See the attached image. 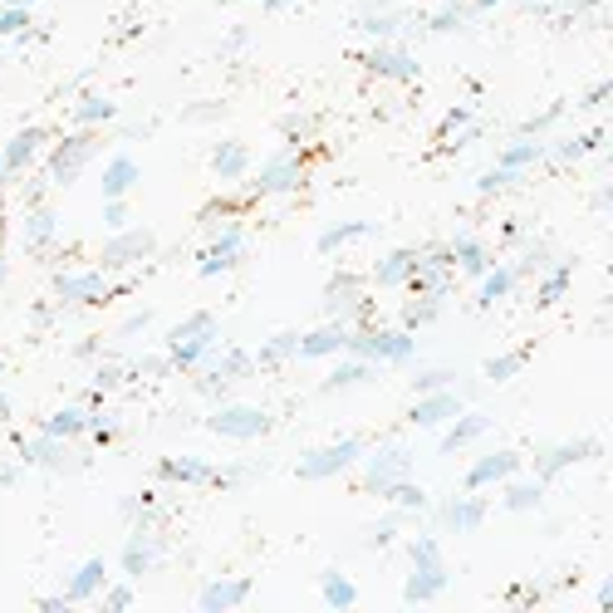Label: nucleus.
<instances>
[{
  "label": "nucleus",
  "instance_id": "6e6d98bb",
  "mask_svg": "<svg viewBox=\"0 0 613 613\" xmlns=\"http://www.w3.org/2000/svg\"><path fill=\"white\" fill-rule=\"evenodd\" d=\"M584 104H589V108H603V104H609V84H594L589 94H584Z\"/></svg>",
  "mask_w": 613,
  "mask_h": 613
},
{
  "label": "nucleus",
  "instance_id": "5701e85b",
  "mask_svg": "<svg viewBox=\"0 0 613 613\" xmlns=\"http://www.w3.org/2000/svg\"><path fill=\"white\" fill-rule=\"evenodd\" d=\"M108 584V560L104 555H94V560H84L74 570V579H69V594L64 599L69 603H84V599H98V589Z\"/></svg>",
  "mask_w": 613,
  "mask_h": 613
},
{
  "label": "nucleus",
  "instance_id": "7ed1b4c3",
  "mask_svg": "<svg viewBox=\"0 0 613 613\" xmlns=\"http://www.w3.org/2000/svg\"><path fill=\"white\" fill-rule=\"evenodd\" d=\"M299 182H305V162L295 158V152H270V158L260 162V172H255V197H290V191H299Z\"/></svg>",
  "mask_w": 613,
  "mask_h": 613
},
{
  "label": "nucleus",
  "instance_id": "4468645a",
  "mask_svg": "<svg viewBox=\"0 0 613 613\" xmlns=\"http://www.w3.org/2000/svg\"><path fill=\"white\" fill-rule=\"evenodd\" d=\"M486 432H491V417H486V413H466V407H462V413H456L452 423H446V437L437 442V452H442V456H452V452L471 446L476 437H486Z\"/></svg>",
  "mask_w": 613,
  "mask_h": 613
},
{
  "label": "nucleus",
  "instance_id": "79ce46f5",
  "mask_svg": "<svg viewBox=\"0 0 613 613\" xmlns=\"http://www.w3.org/2000/svg\"><path fill=\"white\" fill-rule=\"evenodd\" d=\"M603 143V133L594 128V133H579V138H564L560 148H555V162H574V158H584V152H594Z\"/></svg>",
  "mask_w": 613,
  "mask_h": 613
},
{
  "label": "nucleus",
  "instance_id": "69168bd1",
  "mask_svg": "<svg viewBox=\"0 0 613 613\" xmlns=\"http://www.w3.org/2000/svg\"><path fill=\"white\" fill-rule=\"evenodd\" d=\"M0 373H5V363H0Z\"/></svg>",
  "mask_w": 613,
  "mask_h": 613
},
{
  "label": "nucleus",
  "instance_id": "a211bd4d",
  "mask_svg": "<svg viewBox=\"0 0 613 613\" xmlns=\"http://www.w3.org/2000/svg\"><path fill=\"white\" fill-rule=\"evenodd\" d=\"M212 172H216V177H226V182H241V177H251V172H255V158H251V148H245V143H236V138L216 143V148H212Z\"/></svg>",
  "mask_w": 613,
  "mask_h": 613
},
{
  "label": "nucleus",
  "instance_id": "37998d69",
  "mask_svg": "<svg viewBox=\"0 0 613 613\" xmlns=\"http://www.w3.org/2000/svg\"><path fill=\"white\" fill-rule=\"evenodd\" d=\"M118 108H113V98H104V94H84L79 98V123H108Z\"/></svg>",
  "mask_w": 613,
  "mask_h": 613
},
{
  "label": "nucleus",
  "instance_id": "052dcab7",
  "mask_svg": "<svg viewBox=\"0 0 613 613\" xmlns=\"http://www.w3.org/2000/svg\"><path fill=\"white\" fill-rule=\"evenodd\" d=\"M0 486H15V471H0Z\"/></svg>",
  "mask_w": 613,
  "mask_h": 613
},
{
  "label": "nucleus",
  "instance_id": "e433bc0d",
  "mask_svg": "<svg viewBox=\"0 0 613 613\" xmlns=\"http://www.w3.org/2000/svg\"><path fill=\"white\" fill-rule=\"evenodd\" d=\"M25 462H40V466H50V471H64V466H69V456H64L59 437H40V442L25 446Z\"/></svg>",
  "mask_w": 613,
  "mask_h": 613
},
{
  "label": "nucleus",
  "instance_id": "ddd939ff",
  "mask_svg": "<svg viewBox=\"0 0 613 613\" xmlns=\"http://www.w3.org/2000/svg\"><path fill=\"white\" fill-rule=\"evenodd\" d=\"M54 295L74 299V305H98V299L113 295V285H104L98 270H79V275H59V280H54Z\"/></svg>",
  "mask_w": 613,
  "mask_h": 613
},
{
  "label": "nucleus",
  "instance_id": "2f4dec72",
  "mask_svg": "<svg viewBox=\"0 0 613 613\" xmlns=\"http://www.w3.org/2000/svg\"><path fill=\"white\" fill-rule=\"evenodd\" d=\"M359 236H373V226L369 221H334V226H324L319 231V255H334V251H344L349 241H359Z\"/></svg>",
  "mask_w": 613,
  "mask_h": 613
},
{
  "label": "nucleus",
  "instance_id": "aec40b11",
  "mask_svg": "<svg viewBox=\"0 0 613 613\" xmlns=\"http://www.w3.org/2000/svg\"><path fill=\"white\" fill-rule=\"evenodd\" d=\"M167 353H172V369L197 373L201 363H212V353H216V329H206V334H191V338H177V344H167Z\"/></svg>",
  "mask_w": 613,
  "mask_h": 613
},
{
  "label": "nucleus",
  "instance_id": "13d9d810",
  "mask_svg": "<svg viewBox=\"0 0 613 613\" xmlns=\"http://www.w3.org/2000/svg\"><path fill=\"white\" fill-rule=\"evenodd\" d=\"M35 609H40V613H59V609H69V599H40Z\"/></svg>",
  "mask_w": 613,
  "mask_h": 613
},
{
  "label": "nucleus",
  "instance_id": "09e8293b",
  "mask_svg": "<svg viewBox=\"0 0 613 613\" xmlns=\"http://www.w3.org/2000/svg\"><path fill=\"white\" fill-rule=\"evenodd\" d=\"M98 599H104V609H133V603H138V594H133V584H104V589H98Z\"/></svg>",
  "mask_w": 613,
  "mask_h": 613
},
{
  "label": "nucleus",
  "instance_id": "0e129e2a",
  "mask_svg": "<svg viewBox=\"0 0 613 613\" xmlns=\"http://www.w3.org/2000/svg\"><path fill=\"white\" fill-rule=\"evenodd\" d=\"M0 280H5V251H0Z\"/></svg>",
  "mask_w": 613,
  "mask_h": 613
},
{
  "label": "nucleus",
  "instance_id": "cd10ccee",
  "mask_svg": "<svg viewBox=\"0 0 613 613\" xmlns=\"http://www.w3.org/2000/svg\"><path fill=\"white\" fill-rule=\"evenodd\" d=\"M452 270H462L466 280H481L491 270L486 245L476 241V236H456V241H452Z\"/></svg>",
  "mask_w": 613,
  "mask_h": 613
},
{
  "label": "nucleus",
  "instance_id": "412c9836",
  "mask_svg": "<svg viewBox=\"0 0 613 613\" xmlns=\"http://www.w3.org/2000/svg\"><path fill=\"white\" fill-rule=\"evenodd\" d=\"M446 594V570L442 564H427V570H413L407 584H402V599L407 603H437Z\"/></svg>",
  "mask_w": 613,
  "mask_h": 613
},
{
  "label": "nucleus",
  "instance_id": "6ab92c4d",
  "mask_svg": "<svg viewBox=\"0 0 613 613\" xmlns=\"http://www.w3.org/2000/svg\"><path fill=\"white\" fill-rule=\"evenodd\" d=\"M89 158V138L84 133H74V138H64L59 148L50 152V162H44V172H50V182H74L79 177V162Z\"/></svg>",
  "mask_w": 613,
  "mask_h": 613
},
{
  "label": "nucleus",
  "instance_id": "f8f14e48",
  "mask_svg": "<svg viewBox=\"0 0 613 613\" xmlns=\"http://www.w3.org/2000/svg\"><path fill=\"white\" fill-rule=\"evenodd\" d=\"M417 260H423V251H417V245L388 251L378 265H373V285H378V290H398V285H407V280H413V270H417Z\"/></svg>",
  "mask_w": 613,
  "mask_h": 613
},
{
  "label": "nucleus",
  "instance_id": "864d4df0",
  "mask_svg": "<svg viewBox=\"0 0 613 613\" xmlns=\"http://www.w3.org/2000/svg\"><path fill=\"white\" fill-rule=\"evenodd\" d=\"M402 520H407L402 510H398V516H388V520H378V525H373V545H383V539H392V535H398V525H402Z\"/></svg>",
  "mask_w": 613,
  "mask_h": 613
},
{
  "label": "nucleus",
  "instance_id": "6e6552de",
  "mask_svg": "<svg viewBox=\"0 0 613 613\" xmlns=\"http://www.w3.org/2000/svg\"><path fill=\"white\" fill-rule=\"evenodd\" d=\"M344 349H349V324H344V319H329V324L299 334L295 359H338Z\"/></svg>",
  "mask_w": 613,
  "mask_h": 613
},
{
  "label": "nucleus",
  "instance_id": "e2e57ef3",
  "mask_svg": "<svg viewBox=\"0 0 613 613\" xmlns=\"http://www.w3.org/2000/svg\"><path fill=\"white\" fill-rule=\"evenodd\" d=\"M5 5H35V0H5Z\"/></svg>",
  "mask_w": 613,
  "mask_h": 613
},
{
  "label": "nucleus",
  "instance_id": "dca6fc26",
  "mask_svg": "<svg viewBox=\"0 0 613 613\" xmlns=\"http://www.w3.org/2000/svg\"><path fill=\"white\" fill-rule=\"evenodd\" d=\"M40 148H44V128H40V123L20 128V133H15V138L5 143V148H0V167H5V172L15 177V172H25V167H30V162H35V152H40Z\"/></svg>",
  "mask_w": 613,
  "mask_h": 613
},
{
  "label": "nucleus",
  "instance_id": "680f3d73",
  "mask_svg": "<svg viewBox=\"0 0 613 613\" xmlns=\"http://www.w3.org/2000/svg\"><path fill=\"white\" fill-rule=\"evenodd\" d=\"M0 413H11V398H5V388H0Z\"/></svg>",
  "mask_w": 613,
  "mask_h": 613
},
{
  "label": "nucleus",
  "instance_id": "5fc2aeb1",
  "mask_svg": "<svg viewBox=\"0 0 613 613\" xmlns=\"http://www.w3.org/2000/svg\"><path fill=\"white\" fill-rule=\"evenodd\" d=\"M305 133H309V118H285V148H295Z\"/></svg>",
  "mask_w": 613,
  "mask_h": 613
},
{
  "label": "nucleus",
  "instance_id": "c756f323",
  "mask_svg": "<svg viewBox=\"0 0 613 613\" xmlns=\"http://www.w3.org/2000/svg\"><path fill=\"white\" fill-rule=\"evenodd\" d=\"M152 564H158V539L138 530V535H133V539L123 545V574H128V579H143V574H148Z\"/></svg>",
  "mask_w": 613,
  "mask_h": 613
},
{
  "label": "nucleus",
  "instance_id": "7c9ffc66",
  "mask_svg": "<svg viewBox=\"0 0 613 613\" xmlns=\"http://www.w3.org/2000/svg\"><path fill=\"white\" fill-rule=\"evenodd\" d=\"M539 158H545V148H539L535 138H520V143H510V148L496 158V172H500V177H510V182H516L520 172H525L530 162H539Z\"/></svg>",
  "mask_w": 613,
  "mask_h": 613
},
{
  "label": "nucleus",
  "instance_id": "2eb2a0df",
  "mask_svg": "<svg viewBox=\"0 0 613 613\" xmlns=\"http://www.w3.org/2000/svg\"><path fill=\"white\" fill-rule=\"evenodd\" d=\"M89 423H94V407H89V402L79 398V402H69V407H59V413L44 417L40 437H59V442H69V437H84V432H89Z\"/></svg>",
  "mask_w": 613,
  "mask_h": 613
},
{
  "label": "nucleus",
  "instance_id": "58836bf2",
  "mask_svg": "<svg viewBox=\"0 0 613 613\" xmlns=\"http://www.w3.org/2000/svg\"><path fill=\"white\" fill-rule=\"evenodd\" d=\"M570 275H574V260H560V265H555V270H550V275L539 280L535 299H539V305H555V299H560L564 290H570Z\"/></svg>",
  "mask_w": 613,
  "mask_h": 613
},
{
  "label": "nucleus",
  "instance_id": "a19ab883",
  "mask_svg": "<svg viewBox=\"0 0 613 613\" xmlns=\"http://www.w3.org/2000/svg\"><path fill=\"white\" fill-rule=\"evenodd\" d=\"M251 197H255V191H251ZM251 197H221V201H216V206H206V212H201V221H206V226H216V221H231V216H241V212H251V206H255Z\"/></svg>",
  "mask_w": 613,
  "mask_h": 613
},
{
  "label": "nucleus",
  "instance_id": "72a5a7b5",
  "mask_svg": "<svg viewBox=\"0 0 613 613\" xmlns=\"http://www.w3.org/2000/svg\"><path fill=\"white\" fill-rule=\"evenodd\" d=\"M539 500H545V481H539V476H530V481H516V476H510V486H506L510 510H539Z\"/></svg>",
  "mask_w": 613,
  "mask_h": 613
},
{
  "label": "nucleus",
  "instance_id": "393cba45",
  "mask_svg": "<svg viewBox=\"0 0 613 613\" xmlns=\"http://www.w3.org/2000/svg\"><path fill=\"white\" fill-rule=\"evenodd\" d=\"M143 182V167H138V158H113V162H104V177H98V187H104V197H128V191Z\"/></svg>",
  "mask_w": 613,
  "mask_h": 613
},
{
  "label": "nucleus",
  "instance_id": "f704fd0d",
  "mask_svg": "<svg viewBox=\"0 0 613 613\" xmlns=\"http://www.w3.org/2000/svg\"><path fill=\"white\" fill-rule=\"evenodd\" d=\"M295 344H299V334H275V338H265V349L251 353L255 369H280V363H290V359H295Z\"/></svg>",
  "mask_w": 613,
  "mask_h": 613
},
{
  "label": "nucleus",
  "instance_id": "a878e982",
  "mask_svg": "<svg viewBox=\"0 0 613 613\" xmlns=\"http://www.w3.org/2000/svg\"><path fill=\"white\" fill-rule=\"evenodd\" d=\"M520 270L516 265H500V270H486V275H481V285H476V305L481 309H491V305H500V299L506 295H516V285H520Z\"/></svg>",
  "mask_w": 613,
  "mask_h": 613
},
{
  "label": "nucleus",
  "instance_id": "f03ea898",
  "mask_svg": "<svg viewBox=\"0 0 613 613\" xmlns=\"http://www.w3.org/2000/svg\"><path fill=\"white\" fill-rule=\"evenodd\" d=\"M206 427H212L216 437H231V442H255V437L270 432V413L251 407V402H226V407H216V413L206 417Z\"/></svg>",
  "mask_w": 613,
  "mask_h": 613
},
{
  "label": "nucleus",
  "instance_id": "473e14b6",
  "mask_svg": "<svg viewBox=\"0 0 613 613\" xmlns=\"http://www.w3.org/2000/svg\"><path fill=\"white\" fill-rule=\"evenodd\" d=\"M383 496H388L392 506L402 510V516H417V510H427V491L417 486L413 476H402V481H392V486L383 491Z\"/></svg>",
  "mask_w": 613,
  "mask_h": 613
},
{
  "label": "nucleus",
  "instance_id": "20e7f679",
  "mask_svg": "<svg viewBox=\"0 0 613 613\" xmlns=\"http://www.w3.org/2000/svg\"><path fill=\"white\" fill-rule=\"evenodd\" d=\"M245 260V231L241 226H226L216 241H206V251L197 255V270H201V280H221V275H231L236 265Z\"/></svg>",
  "mask_w": 613,
  "mask_h": 613
},
{
  "label": "nucleus",
  "instance_id": "49530a36",
  "mask_svg": "<svg viewBox=\"0 0 613 613\" xmlns=\"http://www.w3.org/2000/svg\"><path fill=\"white\" fill-rule=\"evenodd\" d=\"M520 363H525V353H500V359H491L486 363V378L491 383H510V378H516V373H520Z\"/></svg>",
  "mask_w": 613,
  "mask_h": 613
},
{
  "label": "nucleus",
  "instance_id": "bb28decb",
  "mask_svg": "<svg viewBox=\"0 0 613 613\" xmlns=\"http://www.w3.org/2000/svg\"><path fill=\"white\" fill-rule=\"evenodd\" d=\"M319 599H324L329 609H359L363 594H359V584H353L344 570H324V574H319Z\"/></svg>",
  "mask_w": 613,
  "mask_h": 613
},
{
  "label": "nucleus",
  "instance_id": "3c124183",
  "mask_svg": "<svg viewBox=\"0 0 613 613\" xmlns=\"http://www.w3.org/2000/svg\"><path fill=\"white\" fill-rule=\"evenodd\" d=\"M128 197H104V226L108 231H118V226H128Z\"/></svg>",
  "mask_w": 613,
  "mask_h": 613
},
{
  "label": "nucleus",
  "instance_id": "bf43d9fd",
  "mask_svg": "<svg viewBox=\"0 0 613 613\" xmlns=\"http://www.w3.org/2000/svg\"><path fill=\"white\" fill-rule=\"evenodd\" d=\"M290 5H299V0H265V11H290Z\"/></svg>",
  "mask_w": 613,
  "mask_h": 613
},
{
  "label": "nucleus",
  "instance_id": "4be33fe9",
  "mask_svg": "<svg viewBox=\"0 0 613 613\" xmlns=\"http://www.w3.org/2000/svg\"><path fill=\"white\" fill-rule=\"evenodd\" d=\"M486 520V500L476 496V491H462L456 500L442 506V530H476Z\"/></svg>",
  "mask_w": 613,
  "mask_h": 613
},
{
  "label": "nucleus",
  "instance_id": "b1692460",
  "mask_svg": "<svg viewBox=\"0 0 613 613\" xmlns=\"http://www.w3.org/2000/svg\"><path fill=\"white\" fill-rule=\"evenodd\" d=\"M201 609H245L251 603V579H216L197 594Z\"/></svg>",
  "mask_w": 613,
  "mask_h": 613
},
{
  "label": "nucleus",
  "instance_id": "f3484780",
  "mask_svg": "<svg viewBox=\"0 0 613 613\" xmlns=\"http://www.w3.org/2000/svg\"><path fill=\"white\" fill-rule=\"evenodd\" d=\"M216 466L201 456H162L158 462V481H182V486H212Z\"/></svg>",
  "mask_w": 613,
  "mask_h": 613
},
{
  "label": "nucleus",
  "instance_id": "4d7b16f0",
  "mask_svg": "<svg viewBox=\"0 0 613 613\" xmlns=\"http://www.w3.org/2000/svg\"><path fill=\"white\" fill-rule=\"evenodd\" d=\"M496 5H500V0H466V11H471V15H486V11H496Z\"/></svg>",
  "mask_w": 613,
  "mask_h": 613
},
{
  "label": "nucleus",
  "instance_id": "a18cd8bd",
  "mask_svg": "<svg viewBox=\"0 0 613 613\" xmlns=\"http://www.w3.org/2000/svg\"><path fill=\"white\" fill-rule=\"evenodd\" d=\"M206 329H216V319L201 309V314H187L182 324H172L167 329V344H177V338H191V334H206Z\"/></svg>",
  "mask_w": 613,
  "mask_h": 613
},
{
  "label": "nucleus",
  "instance_id": "c03bdc74",
  "mask_svg": "<svg viewBox=\"0 0 613 613\" xmlns=\"http://www.w3.org/2000/svg\"><path fill=\"white\" fill-rule=\"evenodd\" d=\"M407 560H413V570H427V564H442V550H437V535H417L413 545H407Z\"/></svg>",
  "mask_w": 613,
  "mask_h": 613
},
{
  "label": "nucleus",
  "instance_id": "423d86ee",
  "mask_svg": "<svg viewBox=\"0 0 613 613\" xmlns=\"http://www.w3.org/2000/svg\"><path fill=\"white\" fill-rule=\"evenodd\" d=\"M363 69L369 74H383V79H398V84H413L417 79V59L407 54V44L398 40H378L369 54H363Z\"/></svg>",
  "mask_w": 613,
  "mask_h": 613
},
{
  "label": "nucleus",
  "instance_id": "0eeeda50",
  "mask_svg": "<svg viewBox=\"0 0 613 613\" xmlns=\"http://www.w3.org/2000/svg\"><path fill=\"white\" fill-rule=\"evenodd\" d=\"M152 251H158V236H152V231H143V226H118L113 241L104 245V265H113V270L123 265V270H128V265L148 260Z\"/></svg>",
  "mask_w": 613,
  "mask_h": 613
},
{
  "label": "nucleus",
  "instance_id": "8fccbe9b",
  "mask_svg": "<svg viewBox=\"0 0 613 613\" xmlns=\"http://www.w3.org/2000/svg\"><path fill=\"white\" fill-rule=\"evenodd\" d=\"M466 20H471V11H466V0H462V5H452V11H442V15H432V20H427V25H432V30L437 35H446V30H462V25Z\"/></svg>",
  "mask_w": 613,
  "mask_h": 613
},
{
  "label": "nucleus",
  "instance_id": "4c0bfd02",
  "mask_svg": "<svg viewBox=\"0 0 613 613\" xmlns=\"http://www.w3.org/2000/svg\"><path fill=\"white\" fill-rule=\"evenodd\" d=\"M30 251L35 255L54 251V212H50V206H35V212H30Z\"/></svg>",
  "mask_w": 613,
  "mask_h": 613
},
{
  "label": "nucleus",
  "instance_id": "39448f33",
  "mask_svg": "<svg viewBox=\"0 0 613 613\" xmlns=\"http://www.w3.org/2000/svg\"><path fill=\"white\" fill-rule=\"evenodd\" d=\"M402 476H413V452L398 446V442H388V446L373 452L369 476H363V491H369V496H383V491H388L392 481H402Z\"/></svg>",
  "mask_w": 613,
  "mask_h": 613
},
{
  "label": "nucleus",
  "instance_id": "c9c22d12",
  "mask_svg": "<svg viewBox=\"0 0 613 613\" xmlns=\"http://www.w3.org/2000/svg\"><path fill=\"white\" fill-rule=\"evenodd\" d=\"M437 314H442V290H432V295H423L407 314H402V329L407 334H417V329H427V324H437Z\"/></svg>",
  "mask_w": 613,
  "mask_h": 613
},
{
  "label": "nucleus",
  "instance_id": "9d476101",
  "mask_svg": "<svg viewBox=\"0 0 613 613\" xmlns=\"http://www.w3.org/2000/svg\"><path fill=\"white\" fill-rule=\"evenodd\" d=\"M594 452H599V446H594V437H579V442H560V446H545V452H539L535 476H539V481H555L560 471H570V466L589 462Z\"/></svg>",
  "mask_w": 613,
  "mask_h": 613
},
{
  "label": "nucleus",
  "instance_id": "603ef678",
  "mask_svg": "<svg viewBox=\"0 0 613 613\" xmlns=\"http://www.w3.org/2000/svg\"><path fill=\"white\" fill-rule=\"evenodd\" d=\"M452 378H456L452 369H427V373H417V392H432V388H452Z\"/></svg>",
  "mask_w": 613,
  "mask_h": 613
},
{
  "label": "nucleus",
  "instance_id": "de8ad7c7",
  "mask_svg": "<svg viewBox=\"0 0 613 613\" xmlns=\"http://www.w3.org/2000/svg\"><path fill=\"white\" fill-rule=\"evenodd\" d=\"M25 25H30V5H5V11H0V40L20 35Z\"/></svg>",
  "mask_w": 613,
  "mask_h": 613
},
{
  "label": "nucleus",
  "instance_id": "9b49d317",
  "mask_svg": "<svg viewBox=\"0 0 613 613\" xmlns=\"http://www.w3.org/2000/svg\"><path fill=\"white\" fill-rule=\"evenodd\" d=\"M456 413H462V398L452 388H432L413 402V427H446Z\"/></svg>",
  "mask_w": 613,
  "mask_h": 613
},
{
  "label": "nucleus",
  "instance_id": "f257e3e1",
  "mask_svg": "<svg viewBox=\"0 0 613 613\" xmlns=\"http://www.w3.org/2000/svg\"><path fill=\"white\" fill-rule=\"evenodd\" d=\"M363 452H369L363 437H344V442H334V446H314L309 456H299V481H329V476H344Z\"/></svg>",
  "mask_w": 613,
  "mask_h": 613
},
{
  "label": "nucleus",
  "instance_id": "c85d7f7f",
  "mask_svg": "<svg viewBox=\"0 0 613 613\" xmlns=\"http://www.w3.org/2000/svg\"><path fill=\"white\" fill-rule=\"evenodd\" d=\"M383 11H363V15H353V25H359L369 40H398V30H402V11L398 5H388V0H378Z\"/></svg>",
  "mask_w": 613,
  "mask_h": 613
},
{
  "label": "nucleus",
  "instance_id": "ea45409f",
  "mask_svg": "<svg viewBox=\"0 0 613 613\" xmlns=\"http://www.w3.org/2000/svg\"><path fill=\"white\" fill-rule=\"evenodd\" d=\"M369 373H373V369H369V359H349V363H338V369L329 373L324 388H329V392H338V388H349V383H363Z\"/></svg>",
  "mask_w": 613,
  "mask_h": 613
},
{
  "label": "nucleus",
  "instance_id": "1a4fd4ad",
  "mask_svg": "<svg viewBox=\"0 0 613 613\" xmlns=\"http://www.w3.org/2000/svg\"><path fill=\"white\" fill-rule=\"evenodd\" d=\"M520 471V456L516 452H486L481 462L471 466V471L462 476V491H486V486H500V481H510V476Z\"/></svg>",
  "mask_w": 613,
  "mask_h": 613
}]
</instances>
